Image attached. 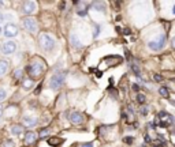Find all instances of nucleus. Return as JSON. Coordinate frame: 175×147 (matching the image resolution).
Here are the masks:
<instances>
[{"label": "nucleus", "mask_w": 175, "mask_h": 147, "mask_svg": "<svg viewBox=\"0 0 175 147\" xmlns=\"http://www.w3.org/2000/svg\"><path fill=\"white\" fill-rule=\"evenodd\" d=\"M47 71V64L44 60H41L40 57H36L34 60H32L30 64L28 67V72L30 75L32 79H37Z\"/></svg>", "instance_id": "1"}, {"label": "nucleus", "mask_w": 175, "mask_h": 147, "mask_svg": "<svg viewBox=\"0 0 175 147\" xmlns=\"http://www.w3.org/2000/svg\"><path fill=\"white\" fill-rule=\"evenodd\" d=\"M39 42H40L41 49L43 51H45V52L54 51L55 47H56V41H55V38L51 34H48V33H43V34H40Z\"/></svg>", "instance_id": "2"}, {"label": "nucleus", "mask_w": 175, "mask_h": 147, "mask_svg": "<svg viewBox=\"0 0 175 147\" xmlns=\"http://www.w3.org/2000/svg\"><path fill=\"white\" fill-rule=\"evenodd\" d=\"M67 76L66 71H60V72H55L49 79V89L52 90H59L63 86Z\"/></svg>", "instance_id": "3"}, {"label": "nucleus", "mask_w": 175, "mask_h": 147, "mask_svg": "<svg viewBox=\"0 0 175 147\" xmlns=\"http://www.w3.org/2000/svg\"><path fill=\"white\" fill-rule=\"evenodd\" d=\"M22 21H23V27L28 30L30 34H36L37 30H39V25H37V21L34 19V18L26 17V18H23Z\"/></svg>", "instance_id": "4"}, {"label": "nucleus", "mask_w": 175, "mask_h": 147, "mask_svg": "<svg viewBox=\"0 0 175 147\" xmlns=\"http://www.w3.org/2000/svg\"><path fill=\"white\" fill-rule=\"evenodd\" d=\"M164 45H166V37L164 36H160L159 38L151 41V42L148 44V47H149L152 51H162V49L164 48Z\"/></svg>", "instance_id": "5"}, {"label": "nucleus", "mask_w": 175, "mask_h": 147, "mask_svg": "<svg viewBox=\"0 0 175 147\" xmlns=\"http://www.w3.org/2000/svg\"><path fill=\"white\" fill-rule=\"evenodd\" d=\"M18 26L15 23H7L4 26V29H3V33H4L6 37H8V38H13V37H17L18 36Z\"/></svg>", "instance_id": "6"}, {"label": "nucleus", "mask_w": 175, "mask_h": 147, "mask_svg": "<svg viewBox=\"0 0 175 147\" xmlns=\"http://www.w3.org/2000/svg\"><path fill=\"white\" fill-rule=\"evenodd\" d=\"M36 8H37V3L36 2H23L22 4V12L28 17H30L36 12Z\"/></svg>", "instance_id": "7"}, {"label": "nucleus", "mask_w": 175, "mask_h": 147, "mask_svg": "<svg viewBox=\"0 0 175 147\" xmlns=\"http://www.w3.org/2000/svg\"><path fill=\"white\" fill-rule=\"evenodd\" d=\"M2 51H3V53H4V55H13V53H15V51H17V42H15V41H13V40L6 41V42L3 44V47H2Z\"/></svg>", "instance_id": "8"}, {"label": "nucleus", "mask_w": 175, "mask_h": 147, "mask_svg": "<svg viewBox=\"0 0 175 147\" xmlns=\"http://www.w3.org/2000/svg\"><path fill=\"white\" fill-rule=\"evenodd\" d=\"M37 123H39V120H37V117H33V116H23V117H22V125L26 128L36 127Z\"/></svg>", "instance_id": "9"}, {"label": "nucleus", "mask_w": 175, "mask_h": 147, "mask_svg": "<svg viewBox=\"0 0 175 147\" xmlns=\"http://www.w3.org/2000/svg\"><path fill=\"white\" fill-rule=\"evenodd\" d=\"M70 123L74 124V125H80V124L84 123V115L80 112H73L70 115Z\"/></svg>", "instance_id": "10"}, {"label": "nucleus", "mask_w": 175, "mask_h": 147, "mask_svg": "<svg viewBox=\"0 0 175 147\" xmlns=\"http://www.w3.org/2000/svg\"><path fill=\"white\" fill-rule=\"evenodd\" d=\"M8 67H10V63L6 59H0V76H4L7 74Z\"/></svg>", "instance_id": "11"}, {"label": "nucleus", "mask_w": 175, "mask_h": 147, "mask_svg": "<svg viewBox=\"0 0 175 147\" xmlns=\"http://www.w3.org/2000/svg\"><path fill=\"white\" fill-rule=\"evenodd\" d=\"M37 140V134L33 132V131H30V132H28L25 135V143L26 145H33Z\"/></svg>", "instance_id": "12"}, {"label": "nucleus", "mask_w": 175, "mask_h": 147, "mask_svg": "<svg viewBox=\"0 0 175 147\" xmlns=\"http://www.w3.org/2000/svg\"><path fill=\"white\" fill-rule=\"evenodd\" d=\"M22 86H23V90H30V89L34 87V81H33L32 78L23 79V82H22Z\"/></svg>", "instance_id": "13"}, {"label": "nucleus", "mask_w": 175, "mask_h": 147, "mask_svg": "<svg viewBox=\"0 0 175 147\" xmlns=\"http://www.w3.org/2000/svg\"><path fill=\"white\" fill-rule=\"evenodd\" d=\"M22 131H23V128H22V125H18V124H15V125H11L10 127V132L13 135H15V136H18V135L22 134Z\"/></svg>", "instance_id": "14"}, {"label": "nucleus", "mask_w": 175, "mask_h": 147, "mask_svg": "<svg viewBox=\"0 0 175 147\" xmlns=\"http://www.w3.org/2000/svg\"><path fill=\"white\" fill-rule=\"evenodd\" d=\"M48 143H49L51 146L59 147L63 143V140H62V139H59V138H51V139H48Z\"/></svg>", "instance_id": "15"}, {"label": "nucleus", "mask_w": 175, "mask_h": 147, "mask_svg": "<svg viewBox=\"0 0 175 147\" xmlns=\"http://www.w3.org/2000/svg\"><path fill=\"white\" fill-rule=\"evenodd\" d=\"M71 45L74 48H82V44L80 42V40H78L75 34H71Z\"/></svg>", "instance_id": "16"}, {"label": "nucleus", "mask_w": 175, "mask_h": 147, "mask_svg": "<svg viewBox=\"0 0 175 147\" xmlns=\"http://www.w3.org/2000/svg\"><path fill=\"white\" fill-rule=\"evenodd\" d=\"M130 67H131L133 72L136 74V76H138V78H141V71H140V67L137 66L136 63H131V64H130Z\"/></svg>", "instance_id": "17"}, {"label": "nucleus", "mask_w": 175, "mask_h": 147, "mask_svg": "<svg viewBox=\"0 0 175 147\" xmlns=\"http://www.w3.org/2000/svg\"><path fill=\"white\" fill-rule=\"evenodd\" d=\"M2 147H15V142L11 139H6V140H3Z\"/></svg>", "instance_id": "18"}, {"label": "nucleus", "mask_w": 175, "mask_h": 147, "mask_svg": "<svg viewBox=\"0 0 175 147\" xmlns=\"http://www.w3.org/2000/svg\"><path fill=\"white\" fill-rule=\"evenodd\" d=\"M159 94L162 97H164V98H168L170 97V93H168V90H167V87H160L159 89Z\"/></svg>", "instance_id": "19"}, {"label": "nucleus", "mask_w": 175, "mask_h": 147, "mask_svg": "<svg viewBox=\"0 0 175 147\" xmlns=\"http://www.w3.org/2000/svg\"><path fill=\"white\" fill-rule=\"evenodd\" d=\"M22 75H23V71H22L21 68L14 71V79H22Z\"/></svg>", "instance_id": "20"}, {"label": "nucleus", "mask_w": 175, "mask_h": 147, "mask_svg": "<svg viewBox=\"0 0 175 147\" xmlns=\"http://www.w3.org/2000/svg\"><path fill=\"white\" fill-rule=\"evenodd\" d=\"M7 98V91L4 89H0V102H3Z\"/></svg>", "instance_id": "21"}, {"label": "nucleus", "mask_w": 175, "mask_h": 147, "mask_svg": "<svg viewBox=\"0 0 175 147\" xmlns=\"http://www.w3.org/2000/svg\"><path fill=\"white\" fill-rule=\"evenodd\" d=\"M145 100L147 98H145L144 94H137V102L138 104H145Z\"/></svg>", "instance_id": "22"}, {"label": "nucleus", "mask_w": 175, "mask_h": 147, "mask_svg": "<svg viewBox=\"0 0 175 147\" xmlns=\"http://www.w3.org/2000/svg\"><path fill=\"white\" fill-rule=\"evenodd\" d=\"M49 132H51V130H49V128H45V130H43L41 132H40V135H39V136H40V138L48 136V135H49Z\"/></svg>", "instance_id": "23"}, {"label": "nucleus", "mask_w": 175, "mask_h": 147, "mask_svg": "<svg viewBox=\"0 0 175 147\" xmlns=\"http://www.w3.org/2000/svg\"><path fill=\"white\" fill-rule=\"evenodd\" d=\"M123 142L126 143V145H133L134 138H133V136H125V138H123Z\"/></svg>", "instance_id": "24"}, {"label": "nucleus", "mask_w": 175, "mask_h": 147, "mask_svg": "<svg viewBox=\"0 0 175 147\" xmlns=\"http://www.w3.org/2000/svg\"><path fill=\"white\" fill-rule=\"evenodd\" d=\"M93 7L95 8H97V11H99V8H100V11H104V6H103V3H93Z\"/></svg>", "instance_id": "25"}, {"label": "nucleus", "mask_w": 175, "mask_h": 147, "mask_svg": "<svg viewBox=\"0 0 175 147\" xmlns=\"http://www.w3.org/2000/svg\"><path fill=\"white\" fill-rule=\"evenodd\" d=\"M100 34V26H97V25H95V34H93V37H97Z\"/></svg>", "instance_id": "26"}, {"label": "nucleus", "mask_w": 175, "mask_h": 147, "mask_svg": "<svg viewBox=\"0 0 175 147\" xmlns=\"http://www.w3.org/2000/svg\"><path fill=\"white\" fill-rule=\"evenodd\" d=\"M148 108H141V115H144V116H147L148 115Z\"/></svg>", "instance_id": "27"}, {"label": "nucleus", "mask_w": 175, "mask_h": 147, "mask_svg": "<svg viewBox=\"0 0 175 147\" xmlns=\"http://www.w3.org/2000/svg\"><path fill=\"white\" fill-rule=\"evenodd\" d=\"M153 79H155L156 82H162V81H163V76H160V75H155Z\"/></svg>", "instance_id": "28"}, {"label": "nucleus", "mask_w": 175, "mask_h": 147, "mask_svg": "<svg viewBox=\"0 0 175 147\" xmlns=\"http://www.w3.org/2000/svg\"><path fill=\"white\" fill-rule=\"evenodd\" d=\"M81 147H93V143H92V142H89V143H82V145H81Z\"/></svg>", "instance_id": "29"}, {"label": "nucleus", "mask_w": 175, "mask_h": 147, "mask_svg": "<svg viewBox=\"0 0 175 147\" xmlns=\"http://www.w3.org/2000/svg\"><path fill=\"white\" fill-rule=\"evenodd\" d=\"M133 90H134V91H138V90H140V85L134 83V85H133Z\"/></svg>", "instance_id": "30"}, {"label": "nucleus", "mask_w": 175, "mask_h": 147, "mask_svg": "<svg viewBox=\"0 0 175 147\" xmlns=\"http://www.w3.org/2000/svg\"><path fill=\"white\" fill-rule=\"evenodd\" d=\"M145 142H147V143H149V142H151V138H149V135H145Z\"/></svg>", "instance_id": "31"}, {"label": "nucleus", "mask_w": 175, "mask_h": 147, "mask_svg": "<svg viewBox=\"0 0 175 147\" xmlns=\"http://www.w3.org/2000/svg\"><path fill=\"white\" fill-rule=\"evenodd\" d=\"M123 34H130V30L129 29H125L123 30Z\"/></svg>", "instance_id": "32"}, {"label": "nucleus", "mask_w": 175, "mask_h": 147, "mask_svg": "<svg viewBox=\"0 0 175 147\" xmlns=\"http://www.w3.org/2000/svg\"><path fill=\"white\" fill-rule=\"evenodd\" d=\"M171 45H172V47L175 48V37H174V38H172V40H171Z\"/></svg>", "instance_id": "33"}, {"label": "nucleus", "mask_w": 175, "mask_h": 147, "mask_svg": "<svg viewBox=\"0 0 175 147\" xmlns=\"http://www.w3.org/2000/svg\"><path fill=\"white\" fill-rule=\"evenodd\" d=\"M3 19H4V17H3V14L0 12V23H2V22H3Z\"/></svg>", "instance_id": "34"}, {"label": "nucleus", "mask_w": 175, "mask_h": 147, "mask_svg": "<svg viewBox=\"0 0 175 147\" xmlns=\"http://www.w3.org/2000/svg\"><path fill=\"white\" fill-rule=\"evenodd\" d=\"M2 115H3V108H2V105H0V119H2Z\"/></svg>", "instance_id": "35"}, {"label": "nucleus", "mask_w": 175, "mask_h": 147, "mask_svg": "<svg viewBox=\"0 0 175 147\" xmlns=\"http://www.w3.org/2000/svg\"><path fill=\"white\" fill-rule=\"evenodd\" d=\"M170 104H171V105H174V106H175V101H170Z\"/></svg>", "instance_id": "36"}, {"label": "nucleus", "mask_w": 175, "mask_h": 147, "mask_svg": "<svg viewBox=\"0 0 175 147\" xmlns=\"http://www.w3.org/2000/svg\"><path fill=\"white\" fill-rule=\"evenodd\" d=\"M3 4H4V3H3V2H0V7H3Z\"/></svg>", "instance_id": "37"}, {"label": "nucleus", "mask_w": 175, "mask_h": 147, "mask_svg": "<svg viewBox=\"0 0 175 147\" xmlns=\"http://www.w3.org/2000/svg\"><path fill=\"white\" fill-rule=\"evenodd\" d=\"M2 32H3V29H2V27H0V34H2Z\"/></svg>", "instance_id": "38"}, {"label": "nucleus", "mask_w": 175, "mask_h": 147, "mask_svg": "<svg viewBox=\"0 0 175 147\" xmlns=\"http://www.w3.org/2000/svg\"><path fill=\"white\" fill-rule=\"evenodd\" d=\"M172 12H174V14H175V7H174V11H172Z\"/></svg>", "instance_id": "39"}, {"label": "nucleus", "mask_w": 175, "mask_h": 147, "mask_svg": "<svg viewBox=\"0 0 175 147\" xmlns=\"http://www.w3.org/2000/svg\"><path fill=\"white\" fill-rule=\"evenodd\" d=\"M157 147H162V146H157Z\"/></svg>", "instance_id": "40"}]
</instances>
